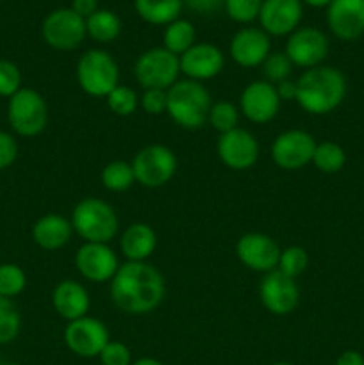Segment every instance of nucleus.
<instances>
[{"label":"nucleus","mask_w":364,"mask_h":365,"mask_svg":"<svg viewBox=\"0 0 364 365\" xmlns=\"http://www.w3.org/2000/svg\"><path fill=\"white\" fill-rule=\"evenodd\" d=\"M259 298L264 309L273 316H289L300 303V289L296 280L275 269L261 280Z\"/></svg>","instance_id":"obj_17"},{"label":"nucleus","mask_w":364,"mask_h":365,"mask_svg":"<svg viewBox=\"0 0 364 365\" xmlns=\"http://www.w3.org/2000/svg\"><path fill=\"white\" fill-rule=\"evenodd\" d=\"M328 48L330 45L323 31L316 27H302L289 34L285 43V56L289 57L293 66L310 70L323 64L328 56Z\"/></svg>","instance_id":"obj_14"},{"label":"nucleus","mask_w":364,"mask_h":365,"mask_svg":"<svg viewBox=\"0 0 364 365\" xmlns=\"http://www.w3.org/2000/svg\"><path fill=\"white\" fill-rule=\"evenodd\" d=\"M0 365H2V362H0Z\"/></svg>","instance_id":"obj_49"},{"label":"nucleus","mask_w":364,"mask_h":365,"mask_svg":"<svg viewBox=\"0 0 364 365\" xmlns=\"http://www.w3.org/2000/svg\"><path fill=\"white\" fill-rule=\"evenodd\" d=\"M64 344L81 359H98L102 349L111 341L109 330L106 323L91 316H84L81 319L70 321L64 328Z\"/></svg>","instance_id":"obj_11"},{"label":"nucleus","mask_w":364,"mask_h":365,"mask_svg":"<svg viewBox=\"0 0 364 365\" xmlns=\"http://www.w3.org/2000/svg\"><path fill=\"white\" fill-rule=\"evenodd\" d=\"M18 157V143L13 134L0 130V171L7 170L14 164Z\"/></svg>","instance_id":"obj_40"},{"label":"nucleus","mask_w":364,"mask_h":365,"mask_svg":"<svg viewBox=\"0 0 364 365\" xmlns=\"http://www.w3.org/2000/svg\"><path fill=\"white\" fill-rule=\"evenodd\" d=\"M86 32L96 43H111L120 36L121 20L109 9H98L86 18Z\"/></svg>","instance_id":"obj_26"},{"label":"nucleus","mask_w":364,"mask_h":365,"mask_svg":"<svg viewBox=\"0 0 364 365\" xmlns=\"http://www.w3.org/2000/svg\"><path fill=\"white\" fill-rule=\"evenodd\" d=\"M348 82L345 73L335 66L320 64L305 70L296 81V102L313 116L334 113L346 98Z\"/></svg>","instance_id":"obj_2"},{"label":"nucleus","mask_w":364,"mask_h":365,"mask_svg":"<svg viewBox=\"0 0 364 365\" xmlns=\"http://www.w3.org/2000/svg\"><path fill=\"white\" fill-rule=\"evenodd\" d=\"M21 89V71L13 61L0 59V96L9 100Z\"/></svg>","instance_id":"obj_37"},{"label":"nucleus","mask_w":364,"mask_h":365,"mask_svg":"<svg viewBox=\"0 0 364 365\" xmlns=\"http://www.w3.org/2000/svg\"><path fill=\"white\" fill-rule=\"evenodd\" d=\"M307 267H309V253L302 246H288L280 252L277 271H280L285 277L296 280L305 273Z\"/></svg>","instance_id":"obj_32"},{"label":"nucleus","mask_w":364,"mask_h":365,"mask_svg":"<svg viewBox=\"0 0 364 365\" xmlns=\"http://www.w3.org/2000/svg\"><path fill=\"white\" fill-rule=\"evenodd\" d=\"M41 36L46 45L54 50L68 52L82 45L88 32H86V20L79 16L74 9L61 7L45 16L41 24Z\"/></svg>","instance_id":"obj_9"},{"label":"nucleus","mask_w":364,"mask_h":365,"mask_svg":"<svg viewBox=\"0 0 364 365\" xmlns=\"http://www.w3.org/2000/svg\"><path fill=\"white\" fill-rule=\"evenodd\" d=\"M211 107V93L202 82L178 78L168 89V116L175 125L186 130L202 128L209 120Z\"/></svg>","instance_id":"obj_3"},{"label":"nucleus","mask_w":364,"mask_h":365,"mask_svg":"<svg viewBox=\"0 0 364 365\" xmlns=\"http://www.w3.org/2000/svg\"><path fill=\"white\" fill-rule=\"evenodd\" d=\"M316 139L302 128H289L280 132L271 143V160L284 171H298L313 164Z\"/></svg>","instance_id":"obj_10"},{"label":"nucleus","mask_w":364,"mask_h":365,"mask_svg":"<svg viewBox=\"0 0 364 365\" xmlns=\"http://www.w3.org/2000/svg\"><path fill=\"white\" fill-rule=\"evenodd\" d=\"M136 182L146 189H159L170 184L177 173V155L164 145H148L132 159Z\"/></svg>","instance_id":"obj_7"},{"label":"nucleus","mask_w":364,"mask_h":365,"mask_svg":"<svg viewBox=\"0 0 364 365\" xmlns=\"http://www.w3.org/2000/svg\"><path fill=\"white\" fill-rule=\"evenodd\" d=\"M184 0H134V9L150 25H170L178 20Z\"/></svg>","instance_id":"obj_25"},{"label":"nucleus","mask_w":364,"mask_h":365,"mask_svg":"<svg viewBox=\"0 0 364 365\" xmlns=\"http://www.w3.org/2000/svg\"><path fill=\"white\" fill-rule=\"evenodd\" d=\"M2 365H20V364H14V362H7V364H2Z\"/></svg>","instance_id":"obj_48"},{"label":"nucleus","mask_w":364,"mask_h":365,"mask_svg":"<svg viewBox=\"0 0 364 365\" xmlns=\"http://www.w3.org/2000/svg\"><path fill=\"white\" fill-rule=\"evenodd\" d=\"M21 316L13 299L0 296V346L11 344L20 335Z\"/></svg>","instance_id":"obj_30"},{"label":"nucleus","mask_w":364,"mask_h":365,"mask_svg":"<svg viewBox=\"0 0 364 365\" xmlns=\"http://www.w3.org/2000/svg\"><path fill=\"white\" fill-rule=\"evenodd\" d=\"M71 9L86 20L98 11V0H71Z\"/></svg>","instance_id":"obj_42"},{"label":"nucleus","mask_w":364,"mask_h":365,"mask_svg":"<svg viewBox=\"0 0 364 365\" xmlns=\"http://www.w3.org/2000/svg\"><path fill=\"white\" fill-rule=\"evenodd\" d=\"M302 14V0H263L257 20L268 36H289L298 29Z\"/></svg>","instance_id":"obj_19"},{"label":"nucleus","mask_w":364,"mask_h":365,"mask_svg":"<svg viewBox=\"0 0 364 365\" xmlns=\"http://www.w3.org/2000/svg\"><path fill=\"white\" fill-rule=\"evenodd\" d=\"M111 299L114 307L128 316L153 312L166 294L163 273L148 262L120 264L111 280Z\"/></svg>","instance_id":"obj_1"},{"label":"nucleus","mask_w":364,"mask_h":365,"mask_svg":"<svg viewBox=\"0 0 364 365\" xmlns=\"http://www.w3.org/2000/svg\"><path fill=\"white\" fill-rule=\"evenodd\" d=\"M181 73L196 82L218 77L225 68V56L213 43H195L186 53L178 57Z\"/></svg>","instance_id":"obj_18"},{"label":"nucleus","mask_w":364,"mask_h":365,"mask_svg":"<svg viewBox=\"0 0 364 365\" xmlns=\"http://www.w3.org/2000/svg\"><path fill=\"white\" fill-rule=\"evenodd\" d=\"M7 123L21 138H36L49 123V106L39 91L21 88L7 100Z\"/></svg>","instance_id":"obj_6"},{"label":"nucleus","mask_w":364,"mask_h":365,"mask_svg":"<svg viewBox=\"0 0 364 365\" xmlns=\"http://www.w3.org/2000/svg\"><path fill=\"white\" fill-rule=\"evenodd\" d=\"M275 89H277V95L280 98V102H293V100H296V81L288 78V81L275 86Z\"/></svg>","instance_id":"obj_43"},{"label":"nucleus","mask_w":364,"mask_h":365,"mask_svg":"<svg viewBox=\"0 0 364 365\" xmlns=\"http://www.w3.org/2000/svg\"><path fill=\"white\" fill-rule=\"evenodd\" d=\"M71 228L84 242L109 245L118 234L120 220L111 203L106 200L88 196L82 198L71 210Z\"/></svg>","instance_id":"obj_4"},{"label":"nucleus","mask_w":364,"mask_h":365,"mask_svg":"<svg viewBox=\"0 0 364 365\" xmlns=\"http://www.w3.org/2000/svg\"><path fill=\"white\" fill-rule=\"evenodd\" d=\"M280 246L273 237L261 232L241 235L236 242V257L239 262L256 273H271L277 269L280 259Z\"/></svg>","instance_id":"obj_13"},{"label":"nucleus","mask_w":364,"mask_h":365,"mask_svg":"<svg viewBox=\"0 0 364 365\" xmlns=\"http://www.w3.org/2000/svg\"><path fill=\"white\" fill-rule=\"evenodd\" d=\"M313 164L320 173H325V175L339 173L346 164L345 148L334 141L318 143L313 155Z\"/></svg>","instance_id":"obj_29"},{"label":"nucleus","mask_w":364,"mask_h":365,"mask_svg":"<svg viewBox=\"0 0 364 365\" xmlns=\"http://www.w3.org/2000/svg\"><path fill=\"white\" fill-rule=\"evenodd\" d=\"M118 267L120 262L116 252L103 242H84L75 253V269L84 280L93 284L111 282Z\"/></svg>","instance_id":"obj_15"},{"label":"nucleus","mask_w":364,"mask_h":365,"mask_svg":"<svg viewBox=\"0 0 364 365\" xmlns=\"http://www.w3.org/2000/svg\"><path fill=\"white\" fill-rule=\"evenodd\" d=\"M106 102L116 116H132L139 107V96L132 88L120 84L106 96Z\"/></svg>","instance_id":"obj_34"},{"label":"nucleus","mask_w":364,"mask_h":365,"mask_svg":"<svg viewBox=\"0 0 364 365\" xmlns=\"http://www.w3.org/2000/svg\"><path fill=\"white\" fill-rule=\"evenodd\" d=\"M271 365H293V364H289V362H275V364H271Z\"/></svg>","instance_id":"obj_47"},{"label":"nucleus","mask_w":364,"mask_h":365,"mask_svg":"<svg viewBox=\"0 0 364 365\" xmlns=\"http://www.w3.org/2000/svg\"><path fill=\"white\" fill-rule=\"evenodd\" d=\"M52 307L63 319L70 323V321L88 316L91 299H89L88 289L81 282L63 280L54 287Z\"/></svg>","instance_id":"obj_22"},{"label":"nucleus","mask_w":364,"mask_h":365,"mask_svg":"<svg viewBox=\"0 0 364 365\" xmlns=\"http://www.w3.org/2000/svg\"><path fill=\"white\" fill-rule=\"evenodd\" d=\"M100 180H102L103 187L111 192L128 191L136 184L132 164L125 163V160H111L102 168Z\"/></svg>","instance_id":"obj_28"},{"label":"nucleus","mask_w":364,"mask_h":365,"mask_svg":"<svg viewBox=\"0 0 364 365\" xmlns=\"http://www.w3.org/2000/svg\"><path fill=\"white\" fill-rule=\"evenodd\" d=\"M218 159L234 171H246L259 160L261 146L256 135L245 128H234L220 134L216 143Z\"/></svg>","instance_id":"obj_12"},{"label":"nucleus","mask_w":364,"mask_h":365,"mask_svg":"<svg viewBox=\"0 0 364 365\" xmlns=\"http://www.w3.org/2000/svg\"><path fill=\"white\" fill-rule=\"evenodd\" d=\"M132 365H164V364L161 362V360L152 359V356H141V359L134 360Z\"/></svg>","instance_id":"obj_45"},{"label":"nucleus","mask_w":364,"mask_h":365,"mask_svg":"<svg viewBox=\"0 0 364 365\" xmlns=\"http://www.w3.org/2000/svg\"><path fill=\"white\" fill-rule=\"evenodd\" d=\"M232 61L241 68H257L271 53L270 36L259 27H245L236 32L228 45Z\"/></svg>","instance_id":"obj_20"},{"label":"nucleus","mask_w":364,"mask_h":365,"mask_svg":"<svg viewBox=\"0 0 364 365\" xmlns=\"http://www.w3.org/2000/svg\"><path fill=\"white\" fill-rule=\"evenodd\" d=\"M157 248V234L150 225L132 223L120 235V252L127 262H146Z\"/></svg>","instance_id":"obj_24"},{"label":"nucleus","mask_w":364,"mask_h":365,"mask_svg":"<svg viewBox=\"0 0 364 365\" xmlns=\"http://www.w3.org/2000/svg\"><path fill=\"white\" fill-rule=\"evenodd\" d=\"M280 98L273 84L263 81H253L246 86L239 96V113L256 125L270 123L280 110Z\"/></svg>","instance_id":"obj_16"},{"label":"nucleus","mask_w":364,"mask_h":365,"mask_svg":"<svg viewBox=\"0 0 364 365\" xmlns=\"http://www.w3.org/2000/svg\"><path fill=\"white\" fill-rule=\"evenodd\" d=\"M75 78L86 95L106 98L116 86H120V68L109 52L91 48L79 57Z\"/></svg>","instance_id":"obj_5"},{"label":"nucleus","mask_w":364,"mask_h":365,"mask_svg":"<svg viewBox=\"0 0 364 365\" xmlns=\"http://www.w3.org/2000/svg\"><path fill=\"white\" fill-rule=\"evenodd\" d=\"M327 24L341 41H355L364 34V0H332Z\"/></svg>","instance_id":"obj_21"},{"label":"nucleus","mask_w":364,"mask_h":365,"mask_svg":"<svg viewBox=\"0 0 364 365\" xmlns=\"http://www.w3.org/2000/svg\"><path fill=\"white\" fill-rule=\"evenodd\" d=\"M334 365H364V355L355 349H346L335 359Z\"/></svg>","instance_id":"obj_44"},{"label":"nucleus","mask_w":364,"mask_h":365,"mask_svg":"<svg viewBox=\"0 0 364 365\" xmlns=\"http://www.w3.org/2000/svg\"><path fill=\"white\" fill-rule=\"evenodd\" d=\"M302 2L307 4V6H310V7H316V9H321V7L330 6L332 0H302Z\"/></svg>","instance_id":"obj_46"},{"label":"nucleus","mask_w":364,"mask_h":365,"mask_svg":"<svg viewBox=\"0 0 364 365\" xmlns=\"http://www.w3.org/2000/svg\"><path fill=\"white\" fill-rule=\"evenodd\" d=\"M239 114H241L239 113V107H236L232 102H227V100H221V102L213 103L207 123H211V127L216 132L225 134V132L238 128Z\"/></svg>","instance_id":"obj_33"},{"label":"nucleus","mask_w":364,"mask_h":365,"mask_svg":"<svg viewBox=\"0 0 364 365\" xmlns=\"http://www.w3.org/2000/svg\"><path fill=\"white\" fill-rule=\"evenodd\" d=\"M186 6L191 11L200 14H211L216 13L221 6L225 4V0H184Z\"/></svg>","instance_id":"obj_41"},{"label":"nucleus","mask_w":364,"mask_h":365,"mask_svg":"<svg viewBox=\"0 0 364 365\" xmlns=\"http://www.w3.org/2000/svg\"><path fill=\"white\" fill-rule=\"evenodd\" d=\"M74 228L70 220H66L61 214H45L32 225V241L36 246L46 252H56L64 248L70 242Z\"/></svg>","instance_id":"obj_23"},{"label":"nucleus","mask_w":364,"mask_h":365,"mask_svg":"<svg viewBox=\"0 0 364 365\" xmlns=\"http://www.w3.org/2000/svg\"><path fill=\"white\" fill-rule=\"evenodd\" d=\"M196 43V29L188 20H175L163 32V46L168 52L181 57Z\"/></svg>","instance_id":"obj_27"},{"label":"nucleus","mask_w":364,"mask_h":365,"mask_svg":"<svg viewBox=\"0 0 364 365\" xmlns=\"http://www.w3.org/2000/svg\"><path fill=\"white\" fill-rule=\"evenodd\" d=\"M225 11L236 24H250L257 20L263 0H225Z\"/></svg>","instance_id":"obj_36"},{"label":"nucleus","mask_w":364,"mask_h":365,"mask_svg":"<svg viewBox=\"0 0 364 365\" xmlns=\"http://www.w3.org/2000/svg\"><path fill=\"white\" fill-rule=\"evenodd\" d=\"M27 287V274L18 264H0V296L2 298H16Z\"/></svg>","instance_id":"obj_31"},{"label":"nucleus","mask_w":364,"mask_h":365,"mask_svg":"<svg viewBox=\"0 0 364 365\" xmlns=\"http://www.w3.org/2000/svg\"><path fill=\"white\" fill-rule=\"evenodd\" d=\"M181 61L164 46H156L138 57L134 64V77L143 89H168L178 81Z\"/></svg>","instance_id":"obj_8"},{"label":"nucleus","mask_w":364,"mask_h":365,"mask_svg":"<svg viewBox=\"0 0 364 365\" xmlns=\"http://www.w3.org/2000/svg\"><path fill=\"white\" fill-rule=\"evenodd\" d=\"M261 70H263L264 81L277 86L291 77L293 63L289 61V57L285 56V52H273L266 57V61H264L263 64H261Z\"/></svg>","instance_id":"obj_35"},{"label":"nucleus","mask_w":364,"mask_h":365,"mask_svg":"<svg viewBox=\"0 0 364 365\" xmlns=\"http://www.w3.org/2000/svg\"><path fill=\"white\" fill-rule=\"evenodd\" d=\"M139 107L150 116H161L168 110V91L164 89H145L139 96Z\"/></svg>","instance_id":"obj_39"},{"label":"nucleus","mask_w":364,"mask_h":365,"mask_svg":"<svg viewBox=\"0 0 364 365\" xmlns=\"http://www.w3.org/2000/svg\"><path fill=\"white\" fill-rule=\"evenodd\" d=\"M98 360L102 365H132V353L128 346H125L120 341H109L102 353L98 355Z\"/></svg>","instance_id":"obj_38"}]
</instances>
